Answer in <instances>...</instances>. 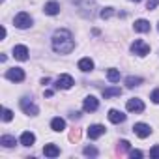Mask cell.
I'll list each match as a JSON object with an SVG mask.
<instances>
[{
  "instance_id": "cell-1",
  "label": "cell",
  "mask_w": 159,
  "mask_h": 159,
  "mask_svg": "<svg viewBox=\"0 0 159 159\" xmlns=\"http://www.w3.org/2000/svg\"><path fill=\"white\" fill-rule=\"evenodd\" d=\"M51 45H52V51L54 52H60V54H69L73 49H75V39L71 36L69 30L66 28H60L52 34V39H51Z\"/></svg>"
},
{
  "instance_id": "cell-2",
  "label": "cell",
  "mask_w": 159,
  "mask_h": 159,
  "mask_svg": "<svg viewBox=\"0 0 159 159\" xmlns=\"http://www.w3.org/2000/svg\"><path fill=\"white\" fill-rule=\"evenodd\" d=\"M13 25H15L17 28H21V30L30 28V26H32V17H30V13H26V11L17 13L15 19H13Z\"/></svg>"
},
{
  "instance_id": "cell-3",
  "label": "cell",
  "mask_w": 159,
  "mask_h": 159,
  "mask_svg": "<svg viewBox=\"0 0 159 159\" xmlns=\"http://www.w3.org/2000/svg\"><path fill=\"white\" fill-rule=\"evenodd\" d=\"M19 105H21V111L25 112V114H30V116H36L38 112H39V109H38V105L30 99V98H23L21 101H19Z\"/></svg>"
},
{
  "instance_id": "cell-4",
  "label": "cell",
  "mask_w": 159,
  "mask_h": 159,
  "mask_svg": "<svg viewBox=\"0 0 159 159\" xmlns=\"http://www.w3.org/2000/svg\"><path fill=\"white\" fill-rule=\"evenodd\" d=\"M131 52L137 54V56H146L150 52V45L146 41H142V39H135L131 43Z\"/></svg>"
},
{
  "instance_id": "cell-5",
  "label": "cell",
  "mask_w": 159,
  "mask_h": 159,
  "mask_svg": "<svg viewBox=\"0 0 159 159\" xmlns=\"http://www.w3.org/2000/svg\"><path fill=\"white\" fill-rule=\"evenodd\" d=\"M73 84H75L73 77L67 75V73H64V75H60V77L56 79V88H60V90H69Z\"/></svg>"
},
{
  "instance_id": "cell-6",
  "label": "cell",
  "mask_w": 159,
  "mask_h": 159,
  "mask_svg": "<svg viewBox=\"0 0 159 159\" xmlns=\"http://www.w3.org/2000/svg\"><path fill=\"white\" fill-rule=\"evenodd\" d=\"M6 79L11 83H21V81H25V71L21 67H11V69H8Z\"/></svg>"
},
{
  "instance_id": "cell-7",
  "label": "cell",
  "mask_w": 159,
  "mask_h": 159,
  "mask_svg": "<svg viewBox=\"0 0 159 159\" xmlns=\"http://www.w3.org/2000/svg\"><path fill=\"white\" fill-rule=\"evenodd\" d=\"M133 131H135V135H137L139 139H146V137H150L152 127H150L148 124H144V122H139V124L133 125Z\"/></svg>"
},
{
  "instance_id": "cell-8",
  "label": "cell",
  "mask_w": 159,
  "mask_h": 159,
  "mask_svg": "<svg viewBox=\"0 0 159 159\" xmlns=\"http://www.w3.org/2000/svg\"><path fill=\"white\" fill-rule=\"evenodd\" d=\"M125 109H127L129 112H142V111H144V103H142V99L133 98V99H129V101L125 103Z\"/></svg>"
},
{
  "instance_id": "cell-9",
  "label": "cell",
  "mask_w": 159,
  "mask_h": 159,
  "mask_svg": "<svg viewBox=\"0 0 159 159\" xmlns=\"http://www.w3.org/2000/svg\"><path fill=\"white\" fill-rule=\"evenodd\" d=\"M98 107H99V101H98L94 96L84 98V101H83V109H84V112H94V111H98Z\"/></svg>"
},
{
  "instance_id": "cell-10",
  "label": "cell",
  "mask_w": 159,
  "mask_h": 159,
  "mask_svg": "<svg viewBox=\"0 0 159 159\" xmlns=\"http://www.w3.org/2000/svg\"><path fill=\"white\" fill-rule=\"evenodd\" d=\"M13 56L21 62H26L28 60V47L26 45H15L13 47Z\"/></svg>"
},
{
  "instance_id": "cell-11",
  "label": "cell",
  "mask_w": 159,
  "mask_h": 159,
  "mask_svg": "<svg viewBox=\"0 0 159 159\" xmlns=\"http://www.w3.org/2000/svg\"><path fill=\"white\" fill-rule=\"evenodd\" d=\"M103 133H105V127H103L101 124H94V125H90V127H88V137H90L92 140L99 139Z\"/></svg>"
},
{
  "instance_id": "cell-12",
  "label": "cell",
  "mask_w": 159,
  "mask_h": 159,
  "mask_svg": "<svg viewBox=\"0 0 159 159\" xmlns=\"http://www.w3.org/2000/svg\"><path fill=\"white\" fill-rule=\"evenodd\" d=\"M109 120H111L112 124H122V122L125 120V114L120 112L118 109H111V111H109Z\"/></svg>"
},
{
  "instance_id": "cell-13",
  "label": "cell",
  "mask_w": 159,
  "mask_h": 159,
  "mask_svg": "<svg viewBox=\"0 0 159 159\" xmlns=\"http://www.w3.org/2000/svg\"><path fill=\"white\" fill-rule=\"evenodd\" d=\"M79 69H81L83 73H88V71H92L94 69V60L92 58H81L79 60Z\"/></svg>"
},
{
  "instance_id": "cell-14",
  "label": "cell",
  "mask_w": 159,
  "mask_h": 159,
  "mask_svg": "<svg viewBox=\"0 0 159 159\" xmlns=\"http://www.w3.org/2000/svg\"><path fill=\"white\" fill-rule=\"evenodd\" d=\"M43 11H45L47 15H58V11H60V4L56 2V0H51V2L45 4Z\"/></svg>"
},
{
  "instance_id": "cell-15",
  "label": "cell",
  "mask_w": 159,
  "mask_h": 159,
  "mask_svg": "<svg viewBox=\"0 0 159 159\" xmlns=\"http://www.w3.org/2000/svg\"><path fill=\"white\" fill-rule=\"evenodd\" d=\"M51 129H52V131H56V133L64 131V129H66V120H64V118H60V116L52 118V120H51Z\"/></svg>"
},
{
  "instance_id": "cell-16",
  "label": "cell",
  "mask_w": 159,
  "mask_h": 159,
  "mask_svg": "<svg viewBox=\"0 0 159 159\" xmlns=\"http://www.w3.org/2000/svg\"><path fill=\"white\" fill-rule=\"evenodd\" d=\"M133 28H135L137 32H140V34H146V32H150V23H148L146 19H139V21H135Z\"/></svg>"
},
{
  "instance_id": "cell-17",
  "label": "cell",
  "mask_w": 159,
  "mask_h": 159,
  "mask_svg": "<svg viewBox=\"0 0 159 159\" xmlns=\"http://www.w3.org/2000/svg\"><path fill=\"white\" fill-rule=\"evenodd\" d=\"M43 153H45V157H58L60 155V148L56 144H45Z\"/></svg>"
},
{
  "instance_id": "cell-18",
  "label": "cell",
  "mask_w": 159,
  "mask_h": 159,
  "mask_svg": "<svg viewBox=\"0 0 159 159\" xmlns=\"http://www.w3.org/2000/svg\"><path fill=\"white\" fill-rule=\"evenodd\" d=\"M36 142V135L32 133V131H25L23 135H21V144L23 146H32Z\"/></svg>"
},
{
  "instance_id": "cell-19",
  "label": "cell",
  "mask_w": 159,
  "mask_h": 159,
  "mask_svg": "<svg viewBox=\"0 0 159 159\" xmlns=\"http://www.w3.org/2000/svg\"><path fill=\"white\" fill-rule=\"evenodd\" d=\"M142 81H144V79L142 77H127L125 79V84H127V88H135V86H139V84H142Z\"/></svg>"
},
{
  "instance_id": "cell-20",
  "label": "cell",
  "mask_w": 159,
  "mask_h": 159,
  "mask_svg": "<svg viewBox=\"0 0 159 159\" xmlns=\"http://www.w3.org/2000/svg\"><path fill=\"white\" fill-rule=\"evenodd\" d=\"M0 144H2L4 148H13V146H15V137H11V135L0 137Z\"/></svg>"
},
{
  "instance_id": "cell-21",
  "label": "cell",
  "mask_w": 159,
  "mask_h": 159,
  "mask_svg": "<svg viewBox=\"0 0 159 159\" xmlns=\"http://www.w3.org/2000/svg\"><path fill=\"white\" fill-rule=\"evenodd\" d=\"M120 94H122V90H120L118 86H111V88L103 90V98H105V99H109V98H114V96H120Z\"/></svg>"
},
{
  "instance_id": "cell-22",
  "label": "cell",
  "mask_w": 159,
  "mask_h": 159,
  "mask_svg": "<svg viewBox=\"0 0 159 159\" xmlns=\"http://www.w3.org/2000/svg\"><path fill=\"white\" fill-rule=\"evenodd\" d=\"M107 79H109L111 83H118V81H120V71L114 69V67H111V69L107 71Z\"/></svg>"
},
{
  "instance_id": "cell-23",
  "label": "cell",
  "mask_w": 159,
  "mask_h": 159,
  "mask_svg": "<svg viewBox=\"0 0 159 159\" xmlns=\"http://www.w3.org/2000/svg\"><path fill=\"white\" fill-rule=\"evenodd\" d=\"M83 153H84V155H90V157H96V155H98V150H96L94 146H86V148L83 150Z\"/></svg>"
},
{
  "instance_id": "cell-24",
  "label": "cell",
  "mask_w": 159,
  "mask_h": 159,
  "mask_svg": "<svg viewBox=\"0 0 159 159\" xmlns=\"http://www.w3.org/2000/svg\"><path fill=\"white\" fill-rule=\"evenodd\" d=\"M112 13H114V8H103V11L99 15H101V19H109Z\"/></svg>"
},
{
  "instance_id": "cell-25",
  "label": "cell",
  "mask_w": 159,
  "mask_h": 159,
  "mask_svg": "<svg viewBox=\"0 0 159 159\" xmlns=\"http://www.w3.org/2000/svg\"><path fill=\"white\" fill-rule=\"evenodd\" d=\"M11 118H13V112H11L10 109H4V111H2V120H4V122H10Z\"/></svg>"
},
{
  "instance_id": "cell-26",
  "label": "cell",
  "mask_w": 159,
  "mask_h": 159,
  "mask_svg": "<svg viewBox=\"0 0 159 159\" xmlns=\"http://www.w3.org/2000/svg\"><path fill=\"white\" fill-rule=\"evenodd\" d=\"M150 99L155 103V105H159V88H155L153 92H152V96H150Z\"/></svg>"
},
{
  "instance_id": "cell-27",
  "label": "cell",
  "mask_w": 159,
  "mask_h": 159,
  "mask_svg": "<svg viewBox=\"0 0 159 159\" xmlns=\"http://www.w3.org/2000/svg\"><path fill=\"white\" fill-rule=\"evenodd\" d=\"M159 6V0H148V2H146V8L148 10H155Z\"/></svg>"
},
{
  "instance_id": "cell-28",
  "label": "cell",
  "mask_w": 159,
  "mask_h": 159,
  "mask_svg": "<svg viewBox=\"0 0 159 159\" xmlns=\"http://www.w3.org/2000/svg\"><path fill=\"white\" fill-rule=\"evenodd\" d=\"M150 157H153V159H159V146H153V148L150 150Z\"/></svg>"
},
{
  "instance_id": "cell-29",
  "label": "cell",
  "mask_w": 159,
  "mask_h": 159,
  "mask_svg": "<svg viewBox=\"0 0 159 159\" xmlns=\"http://www.w3.org/2000/svg\"><path fill=\"white\" fill-rule=\"evenodd\" d=\"M120 150L122 152H127L129 150V142L127 140H120Z\"/></svg>"
},
{
  "instance_id": "cell-30",
  "label": "cell",
  "mask_w": 159,
  "mask_h": 159,
  "mask_svg": "<svg viewBox=\"0 0 159 159\" xmlns=\"http://www.w3.org/2000/svg\"><path fill=\"white\" fill-rule=\"evenodd\" d=\"M129 155H131V157H142V152H140V150H133Z\"/></svg>"
},
{
  "instance_id": "cell-31",
  "label": "cell",
  "mask_w": 159,
  "mask_h": 159,
  "mask_svg": "<svg viewBox=\"0 0 159 159\" xmlns=\"http://www.w3.org/2000/svg\"><path fill=\"white\" fill-rule=\"evenodd\" d=\"M131 2H140V0H131Z\"/></svg>"
},
{
  "instance_id": "cell-32",
  "label": "cell",
  "mask_w": 159,
  "mask_h": 159,
  "mask_svg": "<svg viewBox=\"0 0 159 159\" xmlns=\"http://www.w3.org/2000/svg\"><path fill=\"white\" fill-rule=\"evenodd\" d=\"M157 28H159V25H157Z\"/></svg>"
},
{
  "instance_id": "cell-33",
  "label": "cell",
  "mask_w": 159,
  "mask_h": 159,
  "mask_svg": "<svg viewBox=\"0 0 159 159\" xmlns=\"http://www.w3.org/2000/svg\"><path fill=\"white\" fill-rule=\"evenodd\" d=\"M2 2H4V0H2Z\"/></svg>"
}]
</instances>
